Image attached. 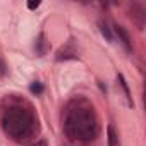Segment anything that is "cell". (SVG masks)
<instances>
[{
  "label": "cell",
  "mask_w": 146,
  "mask_h": 146,
  "mask_svg": "<svg viewBox=\"0 0 146 146\" xmlns=\"http://www.w3.org/2000/svg\"><path fill=\"white\" fill-rule=\"evenodd\" d=\"M113 28H115V33L119 35V38L122 40V43H124L125 46H129V41H131V38H129L127 31H125V29H124L122 26H119V24H117V26H113Z\"/></svg>",
  "instance_id": "cell-1"
},
{
  "label": "cell",
  "mask_w": 146,
  "mask_h": 146,
  "mask_svg": "<svg viewBox=\"0 0 146 146\" xmlns=\"http://www.w3.org/2000/svg\"><path fill=\"white\" fill-rule=\"evenodd\" d=\"M107 134H108V146H117V134H115V129L112 125H108Z\"/></svg>",
  "instance_id": "cell-2"
},
{
  "label": "cell",
  "mask_w": 146,
  "mask_h": 146,
  "mask_svg": "<svg viewBox=\"0 0 146 146\" xmlns=\"http://www.w3.org/2000/svg\"><path fill=\"white\" fill-rule=\"evenodd\" d=\"M100 31H102V35L108 40V41H112L113 40V36H112V31H110V28L105 24V23H100Z\"/></svg>",
  "instance_id": "cell-3"
},
{
  "label": "cell",
  "mask_w": 146,
  "mask_h": 146,
  "mask_svg": "<svg viewBox=\"0 0 146 146\" xmlns=\"http://www.w3.org/2000/svg\"><path fill=\"white\" fill-rule=\"evenodd\" d=\"M119 83H120V86L124 88V93H125V96H127V100H129V103L132 105V102H131V93H129V88H127V83H125V79H124V76H122V74H119Z\"/></svg>",
  "instance_id": "cell-4"
},
{
  "label": "cell",
  "mask_w": 146,
  "mask_h": 146,
  "mask_svg": "<svg viewBox=\"0 0 146 146\" xmlns=\"http://www.w3.org/2000/svg\"><path fill=\"white\" fill-rule=\"evenodd\" d=\"M29 90H31V93H33V95H41L45 88H43V84H41V83H33V84L29 86Z\"/></svg>",
  "instance_id": "cell-5"
},
{
  "label": "cell",
  "mask_w": 146,
  "mask_h": 146,
  "mask_svg": "<svg viewBox=\"0 0 146 146\" xmlns=\"http://www.w3.org/2000/svg\"><path fill=\"white\" fill-rule=\"evenodd\" d=\"M38 7H40V0H29L28 2V9H31V11L38 9Z\"/></svg>",
  "instance_id": "cell-6"
},
{
  "label": "cell",
  "mask_w": 146,
  "mask_h": 146,
  "mask_svg": "<svg viewBox=\"0 0 146 146\" xmlns=\"http://www.w3.org/2000/svg\"><path fill=\"white\" fill-rule=\"evenodd\" d=\"M4 69H5V65H4V62H2V60H0V76H4V72H5Z\"/></svg>",
  "instance_id": "cell-7"
},
{
  "label": "cell",
  "mask_w": 146,
  "mask_h": 146,
  "mask_svg": "<svg viewBox=\"0 0 146 146\" xmlns=\"http://www.w3.org/2000/svg\"><path fill=\"white\" fill-rule=\"evenodd\" d=\"M33 146H46V143H45V141H40V143H36V144H33Z\"/></svg>",
  "instance_id": "cell-8"
}]
</instances>
